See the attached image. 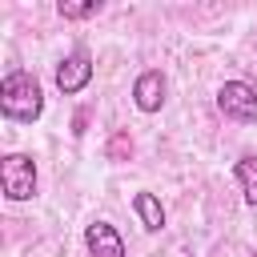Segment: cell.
Listing matches in <instances>:
<instances>
[{"instance_id":"1","label":"cell","mask_w":257,"mask_h":257,"mask_svg":"<svg viewBox=\"0 0 257 257\" xmlns=\"http://www.w3.org/2000/svg\"><path fill=\"white\" fill-rule=\"evenodd\" d=\"M0 112H4L8 120H16V124H32V120H40V112H44L40 80H36L32 72H24V68L8 72V76L0 80Z\"/></svg>"},{"instance_id":"2","label":"cell","mask_w":257,"mask_h":257,"mask_svg":"<svg viewBox=\"0 0 257 257\" xmlns=\"http://www.w3.org/2000/svg\"><path fill=\"white\" fill-rule=\"evenodd\" d=\"M0 185L8 201H28L36 193V161L24 153H8L0 161Z\"/></svg>"},{"instance_id":"3","label":"cell","mask_w":257,"mask_h":257,"mask_svg":"<svg viewBox=\"0 0 257 257\" xmlns=\"http://www.w3.org/2000/svg\"><path fill=\"white\" fill-rule=\"evenodd\" d=\"M217 108L237 124H257V88L245 80H225L217 88Z\"/></svg>"},{"instance_id":"4","label":"cell","mask_w":257,"mask_h":257,"mask_svg":"<svg viewBox=\"0 0 257 257\" xmlns=\"http://www.w3.org/2000/svg\"><path fill=\"white\" fill-rule=\"evenodd\" d=\"M88 80H92V56L84 48H76L72 56H64L56 64V88L64 96H76L80 88H88Z\"/></svg>"},{"instance_id":"5","label":"cell","mask_w":257,"mask_h":257,"mask_svg":"<svg viewBox=\"0 0 257 257\" xmlns=\"http://www.w3.org/2000/svg\"><path fill=\"white\" fill-rule=\"evenodd\" d=\"M84 245H88V257H124V237L108 221H92L84 229Z\"/></svg>"},{"instance_id":"6","label":"cell","mask_w":257,"mask_h":257,"mask_svg":"<svg viewBox=\"0 0 257 257\" xmlns=\"http://www.w3.org/2000/svg\"><path fill=\"white\" fill-rule=\"evenodd\" d=\"M165 72H157V68H149V72H141L137 76V84H133V104L141 108V112H157L161 104H165Z\"/></svg>"},{"instance_id":"7","label":"cell","mask_w":257,"mask_h":257,"mask_svg":"<svg viewBox=\"0 0 257 257\" xmlns=\"http://www.w3.org/2000/svg\"><path fill=\"white\" fill-rule=\"evenodd\" d=\"M133 209H137V217H141V225H145L149 233L165 229V209H161V201H157L153 193H137V197H133Z\"/></svg>"},{"instance_id":"8","label":"cell","mask_w":257,"mask_h":257,"mask_svg":"<svg viewBox=\"0 0 257 257\" xmlns=\"http://www.w3.org/2000/svg\"><path fill=\"white\" fill-rule=\"evenodd\" d=\"M233 177H237V185H241L245 205H257V157H253V153H245V157L233 165Z\"/></svg>"},{"instance_id":"9","label":"cell","mask_w":257,"mask_h":257,"mask_svg":"<svg viewBox=\"0 0 257 257\" xmlns=\"http://www.w3.org/2000/svg\"><path fill=\"white\" fill-rule=\"evenodd\" d=\"M56 12H60L64 20H88V16H96V12H100V0H88V4H68V0H60V4H56Z\"/></svg>"}]
</instances>
